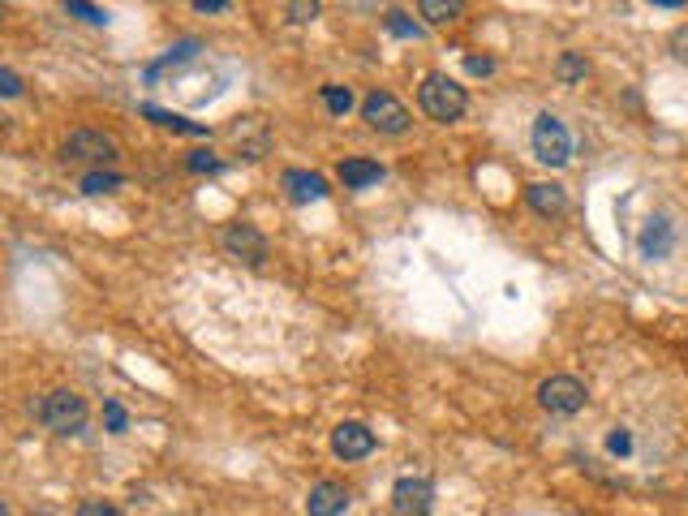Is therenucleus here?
Segmentation results:
<instances>
[{
    "label": "nucleus",
    "instance_id": "2eb2a0df",
    "mask_svg": "<svg viewBox=\"0 0 688 516\" xmlns=\"http://www.w3.org/2000/svg\"><path fill=\"white\" fill-rule=\"evenodd\" d=\"M142 117H151L155 125H164V129H177V134H194V138H203L207 134V125H194V121H185L177 117V112H164V108H142Z\"/></svg>",
    "mask_w": 688,
    "mask_h": 516
},
{
    "label": "nucleus",
    "instance_id": "aec40b11",
    "mask_svg": "<svg viewBox=\"0 0 688 516\" xmlns=\"http://www.w3.org/2000/svg\"><path fill=\"white\" fill-rule=\"evenodd\" d=\"M323 104H327V112H332V117H344V112L353 108V91L349 86H323Z\"/></svg>",
    "mask_w": 688,
    "mask_h": 516
},
{
    "label": "nucleus",
    "instance_id": "a878e982",
    "mask_svg": "<svg viewBox=\"0 0 688 516\" xmlns=\"http://www.w3.org/2000/svg\"><path fill=\"white\" fill-rule=\"evenodd\" d=\"M0 91H5L9 99H13V95H22V78L13 74V69H0Z\"/></svg>",
    "mask_w": 688,
    "mask_h": 516
},
{
    "label": "nucleus",
    "instance_id": "b1692460",
    "mask_svg": "<svg viewBox=\"0 0 688 516\" xmlns=\"http://www.w3.org/2000/svg\"><path fill=\"white\" fill-rule=\"evenodd\" d=\"M78 516H125L121 508H112V504H104V499H91V504H82L78 508Z\"/></svg>",
    "mask_w": 688,
    "mask_h": 516
},
{
    "label": "nucleus",
    "instance_id": "412c9836",
    "mask_svg": "<svg viewBox=\"0 0 688 516\" xmlns=\"http://www.w3.org/2000/svg\"><path fill=\"white\" fill-rule=\"evenodd\" d=\"M74 18H82V22H91V26H108V9H99V5H86V0H69L65 5Z\"/></svg>",
    "mask_w": 688,
    "mask_h": 516
},
{
    "label": "nucleus",
    "instance_id": "f8f14e48",
    "mask_svg": "<svg viewBox=\"0 0 688 516\" xmlns=\"http://www.w3.org/2000/svg\"><path fill=\"white\" fill-rule=\"evenodd\" d=\"M349 508V491L340 482H319L306 499V516H340Z\"/></svg>",
    "mask_w": 688,
    "mask_h": 516
},
{
    "label": "nucleus",
    "instance_id": "dca6fc26",
    "mask_svg": "<svg viewBox=\"0 0 688 516\" xmlns=\"http://www.w3.org/2000/svg\"><path fill=\"white\" fill-rule=\"evenodd\" d=\"M125 177L121 172H104V168H91L82 177V194H112V190H121Z\"/></svg>",
    "mask_w": 688,
    "mask_h": 516
},
{
    "label": "nucleus",
    "instance_id": "20e7f679",
    "mask_svg": "<svg viewBox=\"0 0 688 516\" xmlns=\"http://www.w3.org/2000/svg\"><path fill=\"white\" fill-rule=\"evenodd\" d=\"M362 121L379 134H405L409 129V108L400 104L392 91H370L362 99Z\"/></svg>",
    "mask_w": 688,
    "mask_h": 516
},
{
    "label": "nucleus",
    "instance_id": "9b49d317",
    "mask_svg": "<svg viewBox=\"0 0 688 516\" xmlns=\"http://www.w3.org/2000/svg\"><path fill=\"white\" fill-rule=\"evenodd\" d=\"M228 138L237 142L246 160H263L267 147H271V134H267V125L258 117H237V125H233V134H228Z\"/></svg>",
    "mask_w": 688,
    "mask_h": 516
},
{
    "label": "nucleus",
    "instance_id": "cd10ccee",
    "mask_svg": "<svg viewBox=\"0 0 688 516\" xmlns=\"http://www.w3.org/2000/svg\"><path fill=\"white\" fill-rule=\"evenodd\" d=\"M289 13H293V22H314L319 18V5H314V0L310 5H289Z\"/></svg>",
    "mask_w": 688,
    "mask_h": 516
},
{
    "label": "nucleus",
    "instance_id": "5701e85b",
    "mask_svg": "<svg viewBox=\"0 0 688 516\" xmlns=\"http://www.w3.org/2000/svg\"><path fill=\"white\" fill-rule=\"evenodd\" d=\"M387 31L392 35H409V39H418V26H413L405 13H387Z\"/></svg>",
    "mask_w": 688,
    "mask_h": 516
},
{
    "label": "nucleus",
    "instance_id": "c85d7f7f",
    "mask_svg": "<svg viewBox=\"0 0 688 516\" xmlns=\"http://www.w3.org/2000/svg\"><path fill=\"white\" fill-rule=\"evenodd\" d=\"M228 0H194V13H224Z\"/></svg>",
    "mask_w": 688,
    "mask_h": 516
},
{
    "label": "nucleus",
    "instance_id": "c756f323",
    "mask_svg": "<svg viewBox=\"0 0 688 516\" xmlns=\"http://www.w3.org/2000/svg\"><path fill=\"white\" fill-rule=\"evenodd\" d=\"M671 48H676L680 61H688V31H676V39H671Z\"/></svg>",
    "mask_w": 688,
    "mask_h": 516
},
{
    "label": "nucleus",
    "instance_id": "7ed1b4c3",
    "mask_svg": "<svg viewBox=\"0 0 688 516\" xmlns=\"http://www.w3.org/2000/svg\"><path fill=\"white\" fill-rule=\"evenodd\" d=\"M534 155L551 168H564L572 160V134L564 129V121L551 117V112H542L534 121Z\"/></svg>",
    "mask_w": 688,
    "mask_h": 516
},
{
    "label": "nucleus",
    "instance_id": "39448f33",
    "mask_svg": "<svg viewBox=\"0 0 688 516\" xmlns=\"http://www.w3.org/2000/svg\"><path fill=\"white\" fill-rule=\"evenodd\" d=\"M538 405L547 413H564L568 418V413H581L585 405H590V392H585V383L572 379V375H551L538 387Z\"/></svg>",
    "mask_w": 688,
    "mask_h": 516
},
{
    "label": "nucleus",
    "instance_id": "4468645a",
    "mask_svg": "<svg viewBox=\"0 0 688 516\" xmlns=\"http://www.w3.org/2000/svg\"><path fill=\"white\" fill-rule=\"evenodd\" d=\"M340 181L349 185V190H366V185L383 181V164H375V160H344L340 164Z\"/></svg>",
    "mask_w": 688,
    "mask_h": 516
},
{
    "label": "nucleus",
    "instance_id": "6e6552de",
    "mask_svg": "<svg viewBox=\"0 0 688 516\" xmlns=\"http://www.w3.org/2000/svg\"><path fill=\"white\" fill-rule=\"evenodd\" d=\"M220 241H224L228 254L241 258V263H250V267H263L267 263V237L258 233L254 224H228Z\"/></svg>",
    "mask_w": 688,
    "mask_h": 516
},
{
    "label": "nucleus",
    "instance_id": "0eeeda50",
    "mask_svg": "<svg viewBox=\"0 0 688 516\" xmlns=\"http://www.w3.org/2000/svg\"><path fill=\"white\" fill-rule=\"evenodd\" d=\"M65 160H82V164H112L117 160V142L99 129H74L65 142Z\"/></svg>",
    "mask_w": 688,
    "mask_h": 516
},
{
    "label": "nucleus",
    "instance_id": "1a4fd4ad",
    "mask_svg": "<svg viewBox=\"0 0 688 516\" xmlns=\"http://www.w3.org/2000/svg\"><path fill=\"white\" fill-rule=\"evenodd\" d=\"M332 452L340 461H362V456L375 452V430H366L362 422H340L332 430Z\"/></svg>",
    "mask_w": 688,
    "mask_h": 516
},
{
    "label": "nucleus",
    "instance_id": "9d476101",
    "mask_svg": "<svg viewBox=\"0 0 688 516\" xmlns=\"http://www.w3.org/2000/svg\"><path fill=\"white\" fill-rule=\"evenodd\" d=\"M525 203L534 207L542 220H559V215L568 211V194H564V185H555V181H529Z\"/></svg>",
    "mask_w": 688,
    "mask_h": 516
},
{
    "label": "nucleus",
    "instance_id": "a211bd4d",
    "mask_svg": "<svg viewBox=\"0 0 688 516\" xmlns=\"http://www.w3.org/2000/svg\"><path fill=\"white\" fill-rule=\"evenodd\" d=\"M555 74H559V82H581L585 74H590V65H585V56L564 52V56L555 61Z\"/></svg>",
    "mask_w": 688,
    "mask_h": 516
},
{
    "label": "nucleus",
    "instance_id": "f03ea898",
    "mask_svg": "<svg viewBox=\"0 0 688 516\" xmlns=\"http://www.w3.org/2000/svg\"><path fill=\"white\" fill-rule=\"evenodd\" d=\"M35 413H39V422L52 430V435H78V430L86 426V400L78 396V392H69V387H56V392H48L35 405Z\"/></svg>",
    "mask_w": 688,
    "mask_h": 516
},
{
    "label": "nucleus",
    "instance_id": "423d86ee",
    "mask_svg": "<svg viewBox=\"0 0 688 516\" xmlns=\"http://www.w3.org/2000/svg\"><path fill=\"white\" fill-rule=\"evenodd\" d=\"M392 508H396V516H430V508H435V482L418 478V473H405V478H396V486H392Z\"/></svg>",
    "mask_w": 688,
    "mask_h": 516
},
{
    "label": "nucleus",
    "instance_id": "f257e3e1",
    "mask_svg": "<svg viewBox=\"0 0 688 516\" xmlns=\"http://www.w3.org/2000/svg\"><path fill=\"white\" fill-rule=\"evenodd\" d=\"M418 104L430 121H456V117H465L469 95H465V86L448 74H426L418 86Z\"/></svg>",
    "mask_w": 688,
    "mask_h": 516
},
{
    "label": "nucleus",
    "instance_id": "7c9ffc66",
    "mask_svg": "<svg viewBox=\"0 0 688 516\" xmlns=\"http://www.w3.org/2000/svg\"><path fill=\"white\" fill-rule=\"evenodd\" d=\"M628 448H633V439H628L624 430H620V435H611V452H620V456H624Z\"/></svg>",
    "mask_w": 688,
    "mask_h": 516
},
{
    "label": "nucleus",
    "instance_id": "393cba45",
    "mask_svg": "<svg viewBox=\"0 0 688 516\" xmlns=\"http://www.w3.org/2000/svg\"><path fill=\"white\" fill-rule=\"evenodd\" d=\"M465 69H469V74H478V78H486V74H495V61H491V56H469Z\"/></svg>",
    "mask_w": 688,
    "mask_h": 516
},
{
    "label": "nucleus",
    "instance_id": "ddd939ff",
    "mask_svg": "<svg viewBox=\"0 0 688 516\" xmlns=\"http://www.w3.org/2000/svg\"><path fill=\"white\" fill-rule=\"evenodd\" d=\"M284 190H289L293 203H319V198H327V181L319 177V172L289 168L284 172Z\"/></svg>",
    "mask_w": 688,
    "mask_h": 516
},
{
    "label": "nucleus",
    "instance_id": "4be33fe9",
    "mask_svg": "<svg viewBox=\"0 0 688 516\" xmlns=\"http://www.w3.org/2000/svg\"><path fill=\"white\" fill-rule=\"evenodd\" d=\"M185 168H190V172H220L224 164H220V160H215V155H211V151H194V155H190V160H185Z\"/></svg>",
    "mask_w": 688,
    "mask_h": 516
},
{
    "label": "nucleus",
    "instance_id": "bb28decb",
    "mask_svg": "<svg viewBox=\"0 0 688 516\" xmlns=\"http://www.w3.org/2000/svg\"><path fill=\"white\" fill-rule=\"evenodd\" d=\"M104 413H108V426L121 435V430H125V409L117 405V400H108V405H104Z\"/></svg>",
    "mask_w": 688,
    "mask_h": 516
},
{
    "label": "nucleus",
    "instance_id": "6ab92c4d",
    "mask_svg": "<svg viewBox=\"0 0 688 516\" xmlns=\"http://www.w3.org/2000/svg\"><path fill=\"white\" fill-rule=\"evenodd\" d=\"M198 52V43L194 39H185V43H177V48H172L168 56H164V61L160 65H151L147 69V78H155V74H164V69H177V65H185V61H190V56Z\"/></svg>",
    "mask_w": 688,
    "mask_h": 516
},
{
    "label": "nucleus",
    "instance_id": "f3484780",
    "mask_svg": "<svg viewBox=\"0 0 688 516\" xmlns=\"http://www.w3.org/2000/svg\"><path fill=\"white\" fill-rule=\"evenodd\" d=\"M418 13H422L426 22L443 26V22H456V18H461V5H456V0H448V5H443V0H422Z\"/></svg>",
    "mask_w": 688,
    "mask_h": 516
}]
</instances>
